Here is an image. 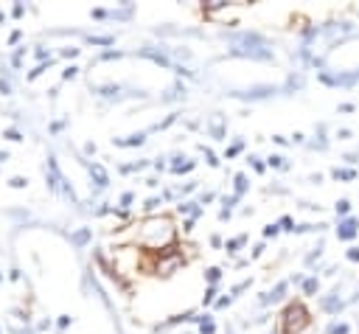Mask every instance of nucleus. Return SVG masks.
Segmentation results:
<instances>
[{
	"mask_svg": "<svg viewBox=\"0 0 359 334\" xmlns=\"http://www.w3.org/2000/svg\"><path fill=\"white\" fill-rule=\"evenodd\" d=\"M224 40H230V54L233 56H250V59H264V62L275 59L267 37L259 34V31H238L233 37L224 34Z\"/></svg>",
	"mask_w": 359,
	"mask_h": 334,
	"instance_id": "1",
	"label": "nucleus"
},
{
	"mask_svg": "<svg viewBox=\"0 0 359 334\" xmlns=\"http://www.w3.org/2000/svg\"><path fill=\"white\" fill-rule=\"evenodd\" d=\"M275 93H278L275 84H253V87H245V90H233L230 96L233 98H242V101H261V98H270Z\"/></svg>",
	"mask_w": 359,
	"mask_h": 334,
	"instance_id": "2",
	"label": "nucleus"
},
{
	"mask_svg": "<svg viewBox=\"0 0 359 334\" xmlns=\"http://www.w3.org/2000/svg\"><path fill=\"white\" fill-rule=\"evenodd\" d=\"M306 323V309L300 306V303H292L289 309H287V314H284V328H287V334H298L300 331V326Z\"/></svg>",
	"mask_w": 359,
	"mask_h": 334,
	"instance_id": "3",
	"label": "nucleus"
},
{
	"mask_svg": "<svg viewBox=\"0 0 359 334\" xmlns=\"http://www.w3.org/2000/svg\"><path fill=\"white\" fill-rule=\"evenodd\" d=\"M287 289H289V281H278L270 292H264L259 301H261V306H273V303H281L284 298H287Z\"/></svg>",
	"mask_w": 359,
	"mask_h": 334,
	"instance_id": "4",
	"label": "nucleus"
},
{
	"mask_svg": "<svg viewBox=\"0 0 359 334\" xmlns=\"http://www.w3.org/2000/svg\"><path fill=\"white\" fill-rule=\"evenodd\" d=\"M84 166H87V172H90V180L96 183V188H98V191H104V188L109 185V174L104 172V166H98V163H90V160H84Z\"/></svg>",
	"mask_w": 359,
	"mask_h": 334,
	"instance_id": "5",
	"label": "nucleus"
},
{
	"mask_svg": "<svg viewBox=\"0 0 359 334\" xmlns=\"http://www.w3.org/2000/svg\"><path fill=\"white\" fill-rule=\"evenodd\" d=\"M359 234V222L353 219V216H345L339 225H337V239H342V242H348V239H353Z\"/></svg>",
	"mask_w": 359,
	"mask_h": 334,
	"instance_id": "6",
	"label": "nucleus"
},
{
	"mask_svg": "<svg viewBox=\"0 0 359 334\" xmlns=\"http://www.w3.org/2000/svg\"><path fill=\"white\" fill-rule=\"evenodd\" d=\"M146 144V132H135L127 138H112V146H121V149H132V146H144Z\"/></svg>",
	"mask_w": 359,
	"mask_h": 334,
	"instance_id": "7",
	"label": "nucleus"
},
{
	"mask_svg": "<svg viewBox=\"0 0 359 334\" xmlns=\"http://www.w3.org/2000/svg\"><path fill=\"white\" fill-rule=\"evenodd\" d=\"M138 56H146V59H152V62H158V65H163V68H171V59H169L166 51H158V48H141Z\"/></svg>",
	"mask_w": 359,
	"mask_h": 334,
	"instance_id": "8",
	"label": "nucleus"
},
{
	"mask_svg": "<svg viewBox=\"0 0 359 334\" xmlns=\"http://www.w3.org/2000/svg\"><path fill=\"white\" fill-rule=\"evenodd\" d=\"M205 130H208L216 141H222V138H224V116L216 113L213 119H208V121H205Z\"/></svg>",
	"mask_w": 359,
	"mask_h": 334,
	"instance_id": "9",
	"label": "nucleus"
},
{
	"mask_svg": "<svg viewBox=\"0 0 359 334\" xmlns=\"http://www.w3.org/2000/svg\"><path fill=\"white\" fill-rule=\"evenodd\" d=\"M342 306H345V303L339 301V289H334L331 295H326V298L320 301V309H323V312H339Z\"/></svg>",
	"mask_w": 359,
	"mask_h": 334,
	"instance_id": "10",
	"label": "nucleus"
},
{
	"mask_svg": "<svg viewBox=\"0 0 359 334\" xmlns=\"http://www.w3.org/2000/svg\"><path fill=\"white\" fill-rule=\"evenodd\" d=\"M93 90H96L98 96H104V98H115V101H118V98H121L124 84H112V82H109V84H98V87H93Z\"/></svg>",
	"mask_w": 359,
	"mask_h": 334,
	"instance_id": "11",
	"label": "nucleus"
},
{
	"mask_svg": "<svg viewBox=\"0 0 359 334\" xmlns=\"http://www.w3.org/2000/svg\"><path fill=\"white\" fill-rule=\"evenodd\" d=\"M233 180H236V183H233V194H236V197H242V194L250 188V180H247V174H242V172H238Z\"/></svg>",
	"mask_w": 359,
	"mask_h": 334,
	"instance_id": "12",
	"label": "nucleus"
},
{
	"mask_svg": "<svg viewBox=\"0 0 359 334\" xmlns=\"http://www.w3.org/2000/svg\"><path fill=\"white\" fill-rule=\"evenodd\" d=\"M90 236H93V231H90V228H82V231L70 234V245H76V248H84V245L90 242Z\"/></svg>",
	"mask_w": 359,
	"mask_h": 334,
	"instance_id": "13",
	"label": "nucleus"
},
{
	"mask_svg": "<svg viewBox=\"0 0 359 334\" xmlns=\"http://www.w3.org/2000/svg\"><path fill=\"white\" fill-rule=\"evenodd\" d=\"M177 211H180V213H188L191 219L202 213V208H199V202H191V199H185V202H180V205H177Z\"/></svg>",
	"mask_w": 359,
	"mask_h": 334,
	"instance_id": "14",
	"label": "nucleus"
},
{
	"mask_svg": "<svg viewBox=\"0 0 359 334\" xmlns=\"http://www.w3.org/2000/svg\"><path fill=\"white\" fill-rule=\"evenodd\" d=\"M194 166H197V160L180 163V158H177V163H171V172H174V174H185V172H194Z\"/></svg>",
	"mask_w": 359,
	"mask_h": 334,
	"instance_id": "15",
	"label": "nucleus"
},
{
	"mask_svg": "<svg viewBox=\"0 0 359 334\" xmlns=\"http://www.w3.org/2000/svg\"><path fill=\"white\" fill-rule=\"evenodd\" d=\"M245 242H247V236H236V239H230V242L224 245V250L233 256V253H238V248H245Z\"/></svg>",
	"mask_w": 359,
	"mask_h": 334,
	"instance_id": "16",
	"label": "nucleus"
},
{
	"mask_svg": "<svg viewBox=\"0 0 359 334\" xmlns=\"http://www.w3.org/2000/svg\"><path fill=\"white\" fill-rule=\"evenodd\" d=\"M267 166H273V169H289V163H287L284 155H270L267 158Z\"/></svg>",
	"mask_w": 359,
	"mask_h": 334,
	"instance_id": "17",
	"label": "nucleus"
},
{
	"mask_svg": "<svg viewBox=\"0 0 359 334\" xmlns=\"http://www.w3.org/2000/svg\"><path fill=\"white\" fill-rule=\"evenodd\" d=\"M331 177H334V180H356V172H353V169H334Z\"/></svg>",
	"mask_w": 359,
	"mask_h": 334,
	"instance_id": "18",
	"label": "nucleus"
},
{
	"mask_svg": "<svg viewBox=\"0 0 359 334\" xmlns=\"http://www.w3.org/2000/svg\"><path fill=\"white\" fill-rule=\"evenodd\" d=\"M334 211H337V216H348L351 213V199H337V205H334Z\"/></svg>",
	"mask_w": 359,
	"mask_h": 334,
	"instance_id": "19",
	"label": "nucleus"
},
{
	"mask_svg": "<svg viewBox=\"0 0 359 334\" xmlns=\"http://www.w3.org/2000/svg\"><path fill=\"white\" fill-rule=\"evenodd\" d=\"M326 334H351V326L348 323H331L326 328Z\"/></svg>",
	"mask_w": 359,
	"mask_h": 334,
	"instance_id": "20",
	"label": "nucleus"
},
{
	"mask_svg": "<svg viewBox=\"0 0 359 334\" xmlns=\"http://www.w3.org/2000/svg\"><path fill=\"white\" fill-rule=\"evenodd\" d=\"M278 225H281V231H287V234H295V219L292 216H281V222H278Z\"/></svg>",
	"mask_w": 359,
	"mask_h": 334,
	"instance_id": "21",
	"label": "nucleus"
},
{
	"mask_svg": "<svg viewBox=\"0 0 359 334\" xmlns=\"http://www.w3.org/2000/svg\"><path fill=\"white\" fill-rule=\"evenodd\" d=\"M219 278H222V270H219V267H208V270H205V281H208V284H216Z\"/></svg>",
	"mask_w": 359,
	"mask_h": 334,
	"instance_id": "22",
	"label": "nucleus"
},
{
	"mask_svg": "<svg viewBox=\"0 0 359 334\" xmlns=\"http://www.w3.org/2000/svg\"><path fill=\"white\" fill-rule=\"evenodd\" d=\"M300 87H303V79H300V76H289V82H287V87H284V90H287V93H292V90H300Z\"/></svg>",
	"mask_w": 359,
	"mask_h": 334,
	"instance_id": "23",
	"label": "nucleus"
},
{
	"mask_svg": "<svg viewBox=\"0 0 359 334\" xmlns=\"http://www.w3.org/2000/svg\"><path fill=\"white\" fill-rule=\"evenodd\" d=\"M323 248H326V242H317V248H312V253L306 256V264H312L314 259H320L323 256Z\"/></svg>",
	"mask_w": 359,
	"mask_h": 334,
	"instance_id": "24",
	"label": "nucleus"
},
{
	"mask_svg": "<svg viewBox=\"0 0 359 334\" xmlns=\"http://www.w3.org/2000/svg\"><path fill=\"white\" fill-rule=\"evenodd\" d=\"M317 287H320V281H317V278H306V281H303V292H306V295H314V292H317Z\"/></svg>",
	"mask_w": 359,
	"mask_h": 334,
	"instance_id": "25",
	"label": "nucleus"
},
{
	"mask_svg": "<svg viewBox=\"0 0 359 334\" xmlns=\"http://www.w3.org/2000/svg\"><path fill=\"white\" fill-rule=\"evenodd\" d=\"M59 188H62V194H65V197H68L70 202H76V194H73V185H70V183H68L65 177H62V185H59Z\"/></svg>",
	"mask_w": 359,
	"mask_h": 334,
	"instance_id": "26",
	"label": "nucleus"
},
{
	"mask_svg": "<svg viewBox=\"0 0 359 334\" xmlns=\"http://www.w3.org/2000/svg\"><path fill=\"white\" fill-rule=\"evenodd\" d=\"M216 301V287H208V292L202 295V306H211Z\"/></svg>",
	"mask_w": 359,
	"mask_h": 334,
	"instance_id": "27",
	"label": "nucleus"
},
{
	"mask_svg": "<svg viewBox=\"0 0 359 334\" xmlns=\"http://www.w3.org/2000/svg\"><path fill=\"white\" fill-rule=\"evenodd\" d=\"M93 45H112L115 43V37H87Z\"/></svg>",
	"mask_w": 359,
	"mask_h": 334,
	"instance_id": "28",
	"label": "nucleus"
},
{
	"mask_svg": "<svg viewBox=\"0 0 359 334\" xmlns=\"http://www.w3.org/2000/svg\"><path fill=\"white\" fill-rule=\"evenodd\" d=\"M45 70H48V65H45V62H43V65H37V68H34V70H31V73H29V76H26V79H29V82H34V79H37V76H43V73H45Z\"/></svg>",
	"mask_w": 359,
	"mask_h": 334,
	"instance_id": "29",
	"label": "nucleus"
},
{
	"mask_svg": "<svg viewBox=\"0 0 359 334\" xmlns=\"http://www.w3.org/2000/svg\"><path fill=\"white\" fill-rule=\"evenodd\" d=\"M9 185H12V188H26V185H29V177H20V174H17V177L9 180Z\"/></svg>",
	"mask_w": 359,
	"mask_h": 334,
	"instance_id": "30",
	"label": "nucleus"
},
{
	"mask_svg": "<svg viewBox=\"0 0 359 334\" xmlns=\"http://www.w3.org/2000/svg\"><path fill=\"white\" fill-rule=\"evenodd\" d=\"M242 146H245V144H242V141H236V144H233V146H230V149H227V152H224V158H236V155H238V152H242Z\"/></svg>",
	"mask_w": 359,
	"mask_h": 334,
	"instance_id": "31",
	"label": "nucleus"
},
{
	"mask_svg": "<svg viewBox=\"0 0 359 334\" xmlns=\"http://www.w3.org/2000/svg\"><path fill=\"white\" fill-rule=\"evenodd\" d=\"M202 155H205V160H208V163H211V166H213V169H216V166H219V160H216V155H213V152H211V149H208V146H202Z\"/></svg>",
	"mask_w": 359,
	"mask_h": 334,
	"instance_id": "32",
	"label": "nucleus"
},
{
	"mask_svg": "<svg viewBox=\"0 0 359 334\" xmlns=\"http://www.w3.org/2000/svg\"><path fill=\"white\" fill-rule=\"evenodd\" d=\"M158 205H163V197H149V199H146V205H144V208H146V211H155V208H158Z\"/></svg>",
	"mask_w": 359,
	"mask_h": 334,
	"instance_id": "33",
	"label": "nucleus"
},
{
	"mask_svg": "<svg viewBox=\"0 0 359 334\" xmlns=\"http://www.w3.org/2000/svg\"><path fill=\"white\" fill-rule=\"evenodd\" d=\"M250 284H253L250 278H247V281H242V284H236V287L230 289V295H238V292H245V289H250Z\"/></svg>",
	"mask_w": 359,
	"mask_h": 334,
	"instance_id": "34",
	"label": "nucleus"
},
{
	"mask_svg": "<svg viewBox=\"0 0 359 334\" xmlns=\"http://www.w3.org/2000/svg\"><path fill=\"white\" fill-rule=\"evenodd\" d=\"M3 138H9V141H23V132H20V130H6Z\"/></svg>",
	"mask_w": 359,
	"mask_h": 334,
	"instance_id": "35",
	"label": "nucleus"
},
{
	"mask_svg": "<svg viewBox=\"0 0 359 334\" xmlns=\"http://www.w3.org/2000/svg\"><path fill=\"white\" fill-rule=\"evenodd\" d=\"M247 160L253 163V169H256V172H264V163H261V158H259V155H250Z\"/></svg>",
	"mask_w": 359,
	"mask_h": 334,
	"instance_id": "36",
	"label": "nucleus"
},
{
	"mask_svg": "<svg viewBox=\"0 0 359 334\" xmlns=\"http://www.w3.org/2000/svg\"><path fill=\"white\" fill-rule=\"evenodd\" d=\"M278 234H281V225H267V228H264V236H267V239H270V236H278Z\"/></svg>",
	"mask_w": 359,
	"mask_h": 334,
	"instance_id": "37",
	"label": "nucleus"
},
{
	"mask_svg": "<svg viewBox=\"0 0 359 334\" xmlns=\"http://www.w3.org/2000/svg\"><path fill=\"white\" fill-rule=\"evenodd\" d=\"M79 51H82V48H62V56H65V59H73V56H79Z\"/></svg>",
	"mask_w": 359,
	"mask_h": 334,
	"instance_id": "38",
	"label": "nucleus"
},
{
	"mask_svg": "<svg viewBox=\"0 0 359 334\" xmlns=\"http://www.w3.org/2000/svg\"><path fill=\"white\" fill-rule=\"evenodd\" d=\"M76 73H79V68H76V65H70V68H65V70H62V79H73Z\"/></svg>",
	"mask_w": 359,
	"mask_h": 334,
	"instance_id": "39",
	"label": "nucleus"
},
{
	"mask_svg": "<svg viewBox=\"0 0 359 334\" xmlns=\"http://www.w3.org/2000/svg\"><path fill=\"white\" fill-rule=\"evenodd\" d=\"M337 138H339V141H348V138H353V132H351L348 127H342V130H337Z\"/></svg>",
	"mask_w": 359,
	"mask_h": 334,
	"instance_id": "40",
	"label": "nucleus"
},
{
	"mask_svg": "<svg viewBox=\"0 0 359 334\" xmlns=\"http://www.w3.org/2000/svg\"><path fill=\"white\" fill-rule=\"evenodd\" d=\"M199 331H202V334H213V331H216V326H213V320H208V323H202V326H199Z\"/></svg>",
	"mask_w": 359,
	"mask_h": 334,
	"instance_id": "41",
	"label": "nucleus"
},
{
	"mask_svg": "<svg viewBox=\"0 0 359 334\" xmlns=\"http://www.w3.org/2000/svg\"><path fill=\"white\" fill-rule=\"evenodd\" d=\"M238 199H242V197H236V194H230V197H224L222 202H224V205H227V211H230V208H233V205H236Z\"/></svg>",
	"mask_w": 359,
	"mask_h": 334,
	"instance_id": "42",
	"label": "nucleus"
},
{
	"mask_svg": "<svg viewBox=\"0 0 359 334\" xmlns=\"http://www.w3.org/2000/svg\"><path fill=\"white\" fill-rule=\"evenodd\" d=\"M70 323H73V317H70V314H62V317H59V323H56V326H59V328H68V326H70Z\"/></svg>",
	"mask_w": 359,
	"mask_h": 334,
	"instance_id": "43",
	"label": "nucleus"
},
{
	"mask_svg": "<svg viewBox=\"0 0 359 334\" xmlns=\"http://www.w3.org/2000/svg\"><path fill=\"white\" fill-rule=\"evenodd\" d=\"M124 54L121 51H107V54H101V59H121Z\"/></svg>",
	"mask_w": 359,
	"mask_h": 334,
	"instance_id": "44",
	"label": "nucleus"
},
{
	"mask_svg": "<svg viewBox=\"0 0 359 334\" xmlns=\"http://www.w3.org/2000/svg\"><path fill=\"white\" fill-rule=\"evenodd\" d=\"M0 93H3V96H9V93H12V84H9L6 79H0Z\"/></svg>",
	"mask_w": 359,
	"mask_h": 334,
	"instance_id": "45",
	"label": "nucleus"
},
{
	"mask_svg": "<svg viewBox=\"0 0 359 334\" xmlns=\"http://www.w3.org/2000/svg\"><path fill=\"white\" fill-rule=\"evenodd\" d=\"M12 15H15V17H23V15H26V6H23V3H15Z\"/></svg>",
	"mask_w": 359,
	"mask_h": 334,
	"instance_id": "46",
	"label": "nucleus"
},
{
	"mask_svg": "<svg viewBox=\"0 0 359 334\" xmlns=\"http://www.w3.org/2000/svg\"><path fill=\"white\" fill-rule=\"evenodd\" d=\"M132 199H135V194H132V191H127V194H121V205H124V208H127V205H130Z\"/></svg>",
	"mask_w": 359,
	"mask_h": 334,
	"instance_id": "47",
	"label": "nucleus"
},
{
	"mask_svg": "<svg viewBox=\"0 0 359 334\" xmlns=\"http://www.w3.org/2000/svg\"><path fill=\"white\" fill-rule=\"evenodd\" d=\"M230 303H233V295H227V298H219V301H216V306H219V309H224V306H230Z\"/></svg>",
	"mask_w": 359,
	"mask_h": 334,
	"instance_id": "48",
	"label": "nucleus"
},
{
	"mask_svg": "<svg viewBox=\"0 0 359 334\" xmlns=\"http://www.w3.org/2000/svg\"><path fill=\"white\" fill-rule=\"evenodd\" d=\"M345 256H348V261H359V248H351Z\"/></svg>",
	"mask_w": 359,
	"mask_h": 334,
	"instance_id": "49",
	"label": "nucleus"
},
{
	"mask_svg": "<svg viewBox=\"0 0 359 334\" xmlns=\"http://www.w3.org/2000/svg\"><path fill=\"white\" fill-rule=\"evenodd\" d=\"M213 197H216V194H213V191H205V194H199V202H202V205H205V202H211V199H213Z\"/></svg>",
	"mask_w": 359,
	"mask_h": 334,
	"instance_id": "50",
	"label": "nucleus"
},
{
	"mask_svg": "<svg viewBox=\"0 0 359 334\" xmlns=\"http://www.w3.org/2000/svg\"><path fill=\"white\" fill-rule=\"evenodd\" d=\"M348 163H359V152H348V155H342Z\"/></svg>",
	"mask_w": 359,
	"mask_h": 334,
	"instance_id": "51",
	"label": "nucleus"
},
{
	"mask_svg": "<svg viewBox=\"0 0 359 334\" xmlns=\"http://www.w3.org/2000/svg\"><path fill=\"white\" fill-rule=\"evenodd\" d=\"M37 59H43V62H45V59H48V62H51V54H48V51H45V48H40V51H37Z\"/></svg>",
	"mask_w": 359,
	"mask_h": 334,
	"instance_id": "52",
	"label": "nucleus"
},
{
	"mask_svg": "<svg viewBox=\"0 0 359 334\" xmlns=\"http://www.w3.org/2000/svg\"><path fill=\"white\" fill-rule=\"evenodd\" d=\"M194 188H197V183H185V185H180V191H183V194H191Z\"/></svg>",
	"mask_w": 359,
	"mask_h": 334,
	"instance_id": "53",
	"label": "nucleus"
},
{
	"mask_svg": "<svg viewBox=\"0 0 359 334\" xmlns=\"http://www.w3.org/2000/svg\"><path fill=\"white\" fill-rule=\"evenodd\" d=\"M264 250H267L264 245H256V248H253V259H261V253H264Z\"/></svg>",
	"mask_w": 359,
	"mask_h": 334,
	"instance_id": "54",
	"label": "nucleus"
},
{
	"mask_svg": "<svg viewBox=\"0 0 359 334\" xmlns=\"http://www.w3.org/2000/svg\"><path fill=\"white\" fill-rule=\"evenodd\" d=\"M337 109H339V113H353V104H339Z\"/></svg>",
	"mask_w": 359,
	"mask_h": 334,
	"instance_id": "55",
	"label": "nucleus"
},
{
	"mask_svg": "<svg viewBox=\"0 0 359 334\" xmlns=\"http://www.w3.org/2000/svg\"><path fill=\"white\" fill-rule=\"evenodd\" d=\"M303 138H306L303 132H295V135H292V141H295V144H303Z\"/></svg>",
	"mask_w": 359,
	"mask_h": 334,
	"instance_id": "56",
	"label": "nucleus"
},
{
	"mask_svg": "<svg viewBox=\"0 0 359 334\" xmlns=\"http://www.w3.org/2000/svg\"><path fill=\"white\" fill-rule=\"evenodd\" d=\"M84 152L87 155H96V144H84Z\"/></svg>",
	"mask_w": 359,
	"mask_h": 334,
	"instance_id": "57",
	"label": "nucleus"
},
{
	"mask_svg": "<svg viewBox=\"0 0 359 334\" xmlns=\"http://www.w3.org/2000/svg\"><path fill=\"white\" fill-rule=\"evenodd\" d=\"M309 183H317V185H320V183H323V174H312Z\"/></svg>",
	"mask_w": 359,
	"mask_h": 334,
	"instance_id": "58",
	"label": "nucleus"
},
{
	"mask_svg": "<svg viewBox=\"0 0 359 334\" xmlns=\"http://www.w3.org/2000/svg\"><path fill=\"white\" fill-rule=\"evenodd\" d=\"M219 219H222V222H224V219H230V211H227V208H222V211H219Z\"/></svg>",
	"mask_w": 359,
	"mask_h": 334,
	"instance_id": "59",
	"label": "nucleus"
},
{
	"mask_svg": "<svg viewBox=\"0 0 359 334\" xmlns=\"http://www.w3.org/2000/svg\"><path fill=\"white\" fill-rule=\"evenodd\" d=\"M9 160V152H0V163H6Z\"/></svg>",
	"mask_w": 359,
	"mask_h": 334,
	"instance_id": "60",
	"label": "nucleus"
},
{
	"mask_svg": "<svg viewBox=\"0 0 359 334\" xmlns=\"http://www.w3.org/2000/svg\"><path fill=\"white\" fill-rule=\"evenodd\" d=\"M270 334H281V331H270Z\"/></svg>",
	"mask_w": 359,
	"mask_h": 334,
	"instance_id": "61",
	"label": "nucleus"
},
{
	"mask_svg": "<svg viewBox=\"0 0 359 334\" xmlns=\"http://www.w3.org/2000/svg\"><path fill=\"white\" fill-rule=\"evenodd\" d=\"M0 278H3V273H0Z\"/></svg>",
	"mask_w": 359,
	"mask_h": 334,
	"instance_id": "62",
	"label": "nucleus"
}]
</instances>
